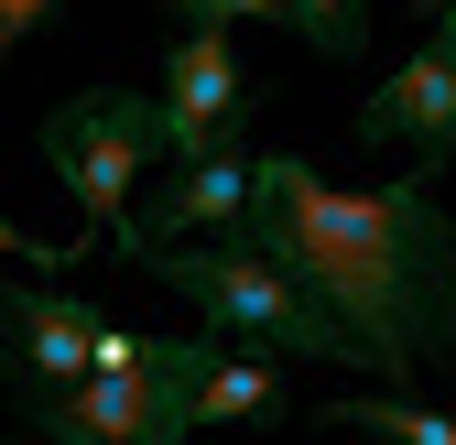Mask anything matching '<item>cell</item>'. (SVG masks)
I'll return each instance as SVG.
<instances>
[{
    "label": "cell",
    "instance_id": "6da1fadb",
    "mask_svg": "<svg viewBox=\"0 0 456 445\" xmlns=\"http://www.w3.org/2000/svg\"><path fill=\"white\" fill-rule=\"evenodd\" d=\"M240 239L315 294V315L348 337V369L413 380L424 359L456 348V229H445L424 163L403 185L348 196V185H326L305 152H250Z\"/></svg>",
    "mask_w": 456,
    "mask_h": 445
},
{
    "label": "cell",
    "instance_id": "7a4b0ae2",
    "mask_svg": "<svg viewBox=\"0 0 456 445\" xmlns=\"http://www.w3.org/2000/svg\"><path fill=\"white\" fill-rule=\"evenodd\" d=\"M142 271H163L207 337L228 348H261V359H326V369H348V337L315 315V294L294 283L282 261H261L250 239H152Z\"/></svg>",
    "mask_w": 456,
    "mask_h": 445
},
{
    "label": "cell",
    "instance_id": "3957f363",
    "mask_svg": "<svg viewBox=\"0 0 456 445\" xmlns=\"http://www.w3.org/2000/svg\"><path fill=\"white\" fill-rule=\"evenodd\" d=\"M44 445H185L196 434V337H131L109 326L77 392L33 402Z\"/></svg>",
    "mask_w": 456,
    "mask_h": 445
},
{
    "label": "cell",
    "instance_id": "277c9868",
    "mask_svg": "<svg viewBox=\"0 0 456 445\" xmlns=\"http://www.w3.org/2000/svg\"><path fill=\"white\" fill-rule=\"evenodd\" d=\"M44 163H54V185H66L77 206H87V229H109V239H142L131 229V185H142V163L152 152H175L163 142V98H142V87H77V98H54L44 109Z\"/></svg>",
    "mask_w": 456,
    "mask_h": 445
},
{
    "label": "cell",
    "instance_id": "5b68a950",
    "mask_svg": "<svg viewBox=\"0 0 456 445\" xmlns=\"http://www.w3.org/2000/svg\"><path fill=\"white\" fill-rule=\"evenodd\" d=\"M98 337H109V315L66 283H12L0 294V369H12V392L22 402H54V392H77V380L98 369Z\"/></svg>",
    "mask_w": 456,
    "mask_h": 445
},
{
    "label": "cell",
    "instance_id": "8992f818",
    "mask_svg": "<svg viewBox=\"0 0 456 445\" xmlns=\"http://www.w3.org/2000/svg\"><path fill=\"white\" fill-rule=\"evenodd\" d=\"M348 131H359L370 152H413L424 174H435V163H456V54H445V44H424L413 66H391Z\"/></svg>",
    "mask_w": 456,
    "mask_h": 445
},
{
    "label": "cell",
    "instance_id": "52a82bcc",
    "mask_svg": "<svg viewBox=\"0 0 456 445\" xmlns=\"http://www.w3.org/2000/svg\"><path fill=\"white\" fill-rule=\"evenodd\" d=\"M228 131H240V66H228V33H175V54H163V142H175V163L228 152Z\"/></svg>",
    "mask_w": 456,
    "mask_h": 445
},
{
    "label": "cell",
    "instance_id": "ba28073f",
    "mask_svg": "<svg viewBox=\"0 0 456 445\" xmlns=\"http://www.w3.org/2000/svg\"><path fill=\"white\" fill-rule=\"evenodd\" d=\"M240 217H250V152L228 142V152L185 163V174L163 185V206H152L142 250H152V239H240ZM142 250H131V261H142Z\"/></svg>",
    "mask_w": 456,
    "mask_h": 445
},
{
    "label": "cell",
    "instance_id": "9c48e42d",
    "mask_svg": "<svg viewBox=\"0 0 456 445\" xmlns=\"http://www.w3.org/2000/svg\"><path fill=\"white\" fill-rule=\"evenodd\" d=\"M250 413H282V359L196 326V424H250Z\"/></svg>",
    "mask_w": 456,
    "mask_h": 445
},
{
    "label": "cell",
    "instance_id": "30bf717a",
    "mask_svg": "<svg viewBox=\"0 0 456 445\" xmlns=\"http://www.w3.org/2000/svg\"><path fill=\"white\" fill-rule=\"evenodd\" d=\"M315 424H337V434H380V445H456V413H424V402H403V392L315 402Z\"/></svg>",
    "mask_w": 456,
    "mask_h": 445
},
{
    "label": "cell",
    "instance_id": "8fae6325",
    "mask_svg": "<svg viewBox=\"0 0 456 445\" xmlns=\"http://www.w3.org/2000/svg\"><path fill=\"white\" fill-rule=\"evenodd\" d=\"M272 22H282V33H305V54H326V66L370 54V0H282Z\"/></svg>",
    "mask_w": 456,
    "mask_h": 445
},
{
    "label": "cell",
    "instance_id": "7c38bea8",
    "mask_svg": "<svg viewBox=\"0 0 456 445\" xmlns=\"http://www.w3.org/2000/svg\"><path fill=\"white\" fill-rule=\"evenodd\" d=\"M185 12V33H228V22H272L282 0H175Z\"/></svg>",
    "mask_w": 456,
    "mask_h": 445
},
{
    "label": "cell",
    "instance_id": "4fadbf2b",
    "mask_svg": "<svg viewBox=\"0 0 456 445\" xmlns=\"http://www.w3.org/2000/svg\"><path fill=\"white\" fill-rule=\"evenodd\" d=\"M44 22H54V0H0V66H12V54H22Z\"/></svg>",
    "mask_w": 456,
    "mask_h": 445
},
{
    "label": "cell",
    "instance_id": "5bb4252c",
    "mask_svg": "<svg viewBox=\"0 0 456 445\" xmlns=\"http://www.w3.org/2000/svg\"><path fill=\"white\" fill-rule=\"evenodd\" d=\"M0 261H44V250H33V239L12 229V206H0Z\"/></svg>",
    "mask_w": 456,
    "mask_h": 445
},
{
    "label": "cell",
    "instance_id": "9a60e30c",
    "mask_svg": "<svg viewBox=\"0 0 456 445\" xmlns=\"http://www.w3.org/2000/svg\"><path fill=\"white\" fill-rule=\"evenodd\" d=\"M424 22H435V44L456 54V0H424Z\"/></svg>",
    "mask_w": 456,
    "mask_h": 445
}]
</instances>
